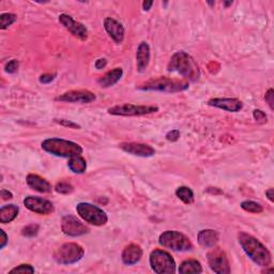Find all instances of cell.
<instances>
[{
	"label": "cell",
	"mask_w": 274,
	"mask_h": 274,
	"mask_svg": "<svg viewBox=\"0 0 274 274\" xmlns=\"http://www.w3.org/2000/svg\"><path fill=\"white\" fill-rule=\"evenodd\" d=\"M238 240L242 250L256 265L266 268L271 265V253L259 240L246 233H239Z\"/></svg>",
	"instance_id": "6da1fadb"
},
{
	"label": "cell",
	"mask_w": 274,
	"mask_h": 274,
	"mask_svg": "<svg viewBox=\"0 0 274 274\" xmlns=\"http://www.w3.org/2000/svg\"><path fill=\"white\" fill-rule=\"evenodd\" d=\"M167 69L170 72H177L183 77L195 81L200 76V71L195 60L187 52L180 50L177 51L168 63Z\"/></svg>",
	"instance_id": "7a4b0ae2"
},
{
	"label": "cell",
	"mask_w": 274,
	"mask_h": 274,
	"mask_svg": "<svg viewBox=\"0 0 274 274\" xmlns=\"http://www.w3.org/2000/svg\"><path fill=\"white\" fill-rule=\"evenodd\" d=\"M42 149L45 152L60 157H72L83 153L81 146L63 139H47L42 142Z\"/></svg>",
	"instance_id": "3957f363"
},
{
	"label": "cell",
	"mask_w": 274,
	"mask_h": 274,
	"mask_svg": "<svg viewBox=\"0 0 274 274\" xmlns=\"http://www.w3.org/2000/svg\"><path fill=\"white\" fill-rule=\"evenodd\" d=\"M188 88V83L184 80H177L167 77H157L146 81L140 87L145 91H160V92H180Z\"/></svg>",
	"instance_id": "277c9868"
},
{
	"label": "cell",
	"mask_w": 274,
	"mask_h": 274,
	"mask_svg": "<svg viewBox=\"0 0 274 274\" xmlns=\"http://www.w3.org/2000/svg\"><path fill=\"white\" fill-rule=\"evenodd\" d=\"M159 243L163 248L175 252H186L193 249V244L189 239L177 230L164 231L159 237Z\"/></svg>",
	"instance_id": "5b68a950"
},
{
	"label": "cell",
	"mask_w": 274,
	"mask_h": 274,
	"mask_svg": "<svg viewBox=\"0 0 274 274\" xmlns=\"http://www.w3.org/2000/svg\"><path fill=\"white\" fill-rule=\"evenodd\" d=\"M150 266L157 274H174L176 272V261L173 256L163 250H154L150 254Z\"/></svg>",
	"instance_id": "8992f818"
},
{
	"label": "cell",
	"mask_w": 274,
	"mask_h": 274,
	"mask_svg": "<svg viewBox=\"0 0 274 274\" xmlns=\"http://www.w3.org/2000/svg\"><path fill=\"white\" fill-rule=\"evenodd\" d=\"M85 251L77 243H65L54 253V259L60 265H73L83 259Z\"/></svg>",
	"instance_id": "52a82bcc"
},
{
	"label": "cell",
	"mask_w": 274,
	"mask_h": 274,
	"mask_svg": "<svg viewBox=\"0 0 274 274\" xmlns=\"http://www.w3.org/2000/svg\"><path fill=\"white\" fill-rule=\"evenodd\" d=\"M76 211L85 222L94 226H103L108 221L107 214L101 208L89 203H79L76 206Z\"/></svg>",
	"instance_id": "ba28073f"
},
{
	"label": "cell",
	"mask_w": 274,
	"mask_h": 274,
	"mask_svg": "<svg viewBox=\"0 0 274 274\" xmlns=\"http://www.w3.org/2000/svg\"><path fill=\"white\" fill-rule=\"evenodd\" d=\"M108 114L114 116H145L159 112L157 106L151 105H134V104H123L116 105L107 109Z\"/></svg>",
	"instance_id": "9c48e42d"
},
{
	"label": "cell",
	"mask_w": 274,
	"mask_h": 274,
	"mask_svg": "<svg viewBox=\"0 0 274 274\" xmlns=\"http://www.w3.org/2000/svg\"><path fill=\"white\" fill-rule=\"evenodd\" d=\"M208 265L213 272L217 274H227L230 272L229 260L226 253L221 248H211L207 254Z\"/></svg>",
	"instance_id": "30bf717a"
},
{
	"label": "cell",
	"mask_w": 274,
	"mask_h": 274,
	"mask_svg": "<svg viewBox=\"0 0 274 274\" xmlns=\"http://www.w3.org/2000/svg\"><path fill=\"white\" fill-rule=\"evenodd\" d=\"M62 233L69 237H79L88 234L89 228L73 215H66L61 222Z\"/></svg>",
	"instance_id": "8fae6325"
},
{
	"label": "cell",
	"mask_w": 274,
	"mask_h": 274,
	"mask_svg": "<svg viewBox=\"0 0 274 274\" xmlns=\"http://www.w3.org/2000/svg\"><path fill=\"white\" fill-rule=\"evenodd\" d=\"M24 206L38 214L42 215H48L55 211L54 205H52L49 200L37 197V196H28L24 199Z\"/></svg>",
	"instance_id": "7c38bea8"
},
{
	"label": "cell",
	"mask_w": 274,
	"mask_h": 274,
	"mask_svg": "<svg viewBox=\"0 0 274 274\" xmlns=\"http://www.w3.org/2000/svg\"><path fill=\"white\" fill-rule=\"evenodd\" d=\"M59 23L67 30H69L70 33L75 38L83 40V41L87 40L88 29L81 23L76 22L75 19H73L72 16H70L68 14H60L59 15Z\"/></svg>",
	"instance_id": "4fadbf2b"
},
{
	"label": "cell",
	"mask_w": 274,
	"mask_h": 274,
	"mask_svg": "<svg viewBox=\"0 0 274 274\" xmlns=\"http://www.w3.org/2000/svg\"><path fill=\"white\" fill-rule=\"evenodd\" d=\"M96 100V94L88 90H71L56 98V101L67 103L87 104Z\"/></svg>",
	"instance_id": "5bb4252c"
},
{
	"label": "cell",
	"mask_w": 274,
	"mask_h": 274,
	"mask_svg": "<svg viewBox=\"0 0 274 274\" xmlns=\"http://www.w3.org/2000/svg\"><path fill=\"white\" fill-rule=\"evenodd\" d=\"M120 148L129 154H133L136 156L149 157L155 154L154 148L147 144L141 143H122L119 145Z\"/></svg>",
	"instance_id": "9a60e30c"
},
{
	"label": "cell",
	"mask_w": 274,
	"mask_h": 274,
	"mask_svg": "<svg viewBox=\"0 0 274 274\" xmlns=\"http://www.w3.org/2000/svg\"><path fill=\"white\" fill-rule=\"evenodd\" d=\"M209 106L216 107L229 113H237L242 109L243 104L238 99L235 98H215L208 101Z\"/></svg>",
	"instance_id": "2e32d148"
},
{
	"label": "cell",
	"mask_w": 274,
	"mask_h": 274,
	"mask_svg": "<svg viewBox=\"0 0 274 274\" xmlns=\"http://www.w3.org/2000/svg\"><path fill=\"white\" fill-rule=\"evenodd\" d=\"M104 28L116 43H122L124 39V27L119 22L112 17H106L104 20Z\"/></svg>",
	"instance_id": "e0dca14e"
},
{
	"label": "cell",
	"mask_w": 274,
	"mask_h": 274,
	"mask_svg": "<svg viewBox=\"0 0 274 274\" xmlns=\"http://www.w3.org/2000/svg\"><path fill=\"white\" fill-rule=\"evenodd\" d=\"M143 257V250L137 244H129L126 245L122 252L121 259L124 265L132 266L139 262Z\"/></svg>",
	"instance_id": "ac0fdd59"
},
{
	"label": "cell",
	"mask_w": 274,
	"mask_h": 274,
	"mask_svg": "<svg viewBox=\"0 0 274 274\" xmlns=\"http://www.w3.org/2000/svg\"><path fill=\"white\" fill-rule=\"evenodd\" d=\"M150 62V46L147 42H141L136 51V66L137 71L144 72Z\"/></svg>",
	"instance_id": "d6986e66"
},
{
	"label": "cell",
	"mask_w": 274,
	"mask_h": 274,
	"mask_svg": "<svg viewBox=\"0 0 274 274\" xmlns=\"http://www.w3.org/2000/svg\"><path fill=\"white\" fill-rule=\"evenodd\" d=\"M27 184L29 187H31L35 191L39 193H50L51 192V185L50 183L43 179L42 177L35 175V174H30L27 176Z\"/></svg>",
	"instance_id": "ffe728a7"
},
{
	"label": "cell",
	"mask_w": 274,
	"mask_h": 274,
	"mask_svg": "<svg viewBox=\"0 0 274 274\" xmlns=\"http://www.w3.org/2000/svg\"><path fill=\"white\" fill-rule=\"evenodd\" d=\"M198 243L204 249H211L218 242V234L213 229L200 230L197 236Z\"/></svg>",
	"instance_id": "44dd1931"
},
{
	"label": "cell",
	"mask_w": 274,
	"mask_h": 274,
	"mask_svg": "<svg viewBox=\"0 0 274 274\" xmlns=\"http://www.w3.org/2000/svg\"><path fill=\"white\" fill-rule=\"evenodd\" d=\"M123 71L121 68H115L114 70L107 72L102 77L99 78L98 84L102 88H109L117 84L122 77Z\"/></svg>",
	"instance_id": "7402d4cb"
},
{
	"label": "cell",
	"mask_w": 274,
	"mask_h": 274,
	"mask_svg": "<svg viewBox=\"0 0 274 274\" xmlns=\"http://www.w3.org/2000/svg\"><path fill=\"white\" fill-rule=\"evenodd\" d=\"M18 207L15 205H7L0 209V223H11L18 214Z\"/></svg>",
	"instance_id": "603a6c76"
},
{
	"label": "cell",
	"mask_w": 274,
	"mask_h": 274,
	"mask_svg": "<svg viewBox=\"0 0 274 274\" xmlns=\"http://www.w3.org/2000/svg\"><path fill=\"white\" fill-rule=\"evenodd\" d=\"M68 167L70 168V171L74 174H84L87 170V163L83 156L75 155L69 159Z\"/></svg>",
	"instance_id": "cb8c5ba5"
},
{
	"label": "cell",
	"mask_w": 274,
	"mask_h": 274,
	"mask_svg": "<svg viewBox=\"0 0 274 274\" xmlns=\"http://www.w3.org/2000/svg\"><path fill=\"white\" fill-rule=\"evenodd\" d=\"M203 267L200 262L195 259H188L183 261L179 267V273L188 274V273H202Z\"/></svg>",
	"instance_id": "d4e9b609"
},
{
	"label": "cell",
	"mask_w": 274,
	"mask_h": 274,
	"mask_svg": "<svg viewBox=\"0 0 274 274\" xmlns=\"http://www.w3.org/2000/svg\"><path fill=\"white\" fill-rule=\"evenodd\" d=\"M176 196L186 205H191L194 203V193L187 186H180L177 188Z\"/></svg>",
	"instance_id": "484cf974"
},
{
	"label": "cell",
	"mask_w": 274,
	"mask_h": 274,
	"mask_svg": "<svg viewBox=\"0 0 274 274\" xmlns=\"http://www.w3.org/2000/svg\"><path fill=\"white\" fill-rule=\"evenodd\" d=\"M241 208L243 209L244 211L250 212V213L258 214V213H261L263 211L262 206L256 202H253V200H245V202H242Z\"/></svg>",
	"instance_id": "4316f807"
},
{
	"label": "cell",
	"mask_w": 274,
	"mask_h": 274,
	"mask_svg": "<svg viewBox=\"0 0 274 274\" xmlns=\"http://www.w3.org/2000/svg\"><path fill=\"white\" fill-rule=\"evenodd\" d=\"M16 15L13 13H3L0 15V29H7L16 22Z\"/></svg>",
	"instance_id": "83f0119b"
},
{
	"label": "cell",
	"mask_w": 274,
	"mask_h": 274,
	"mask_svg": "<svg viewBox=\"0 0 274 274\" xmlns=\"http://www.w3.org/2000/svg\"><path fill=\"white\" fill-rule=\"evenodd\" d=\"M55 191L59 194H70L72 193L73 191H74V187H73L72 184H70L69 182H65V181H62V182H59L56 184L55 186Z\"/></svg>",
	"instance_id": "f1b7e54d"
},
{
	"label": "cell",
	"mask_w": 274,
	"mask_h": 274,
	"mask_svg": "<svg viewBox=\"0 0 274 274\" xmlns=\"http://www.w3.org/2000/svg\"><path fill=\"white\" fill-rule=\"evenodd\" d=\"M39 233V225L37 224H31L26 226L23 230H22V235L28 238H33L35 236H37Z\"/></svg>",
	"instance_id": "f546056e"
},
{
	"label": "cell",
	"mask_w": 274,
	"mask_h": 274,
	"mask_svg": "<svg viewBox=\"0 0 274 274\" xmlns=\"http://www.w3.org/2000/svg\"><path fill=\"white\" fill-rule=\"evenodd\" d=\"M10 273H35V268L31 265H19L13 268Z\"/></svg>",
	"instance_id": "4dcf8cb0"
},
{
	"label": "cell",
	"mask_w": 274,
	"mask_h": 274,
	"mask_svg": "<svg viewBox=\"0 0 274 274\" xmlns=\"http://www.w3.org/2000/svg\"><path fill=\"white\" fill-rule=\"evenodd\" d=\"M253 117L258 122V123H266L267 122V115L265 112H262L261 109H254L253 112Z\"/></svg>",
	"instance_id": "1f68e13d"
},
{
	"label": "cell",
	"mask_w": 274,
	"mask_h": 274,
	"mask_svg": "<svg viewBox=\"0 0 274 274\" xmlns=\"http://www.w3.org/2000/svg\"><path fill=\"white\" fill-rule=\"evenodd\" d=\"M19 67V63L16 59H13L11 61H9L6 65V72L10 73V74H13V73H16Z\"/></svg>",
	"instance_id": "d6a6232c"
},
{
	"label": "cell",
	"mask_w": 274,
	"mask_h": 274,
	"mask_svg": "<svg viewBox=\"0 0 274 274\" xmlns=\"http://www.w3.org/2000/svg\"><path fill=\"white\" fill-rule=\"evenodd\" d=\"M55 122L59 123L60 125H63V126H67V128H70V129H80V125L75 123V122H72V121H69V120H65V119H55Z\"/></svg>",
	"instance_id": "836d02e7"
},
{
	"label": "cell",
	"mask_w": 274,
	"mask_h": 274,
	"mask_svg": "<svg viewBox=\"0 0 274 274\" xmlns=\"http://www.w3.org/2000/svg\"><path fill=\"white\" fill-rule=\"evenodd\" d=\"M179 139H180V132L178 130H172L166 134V140L170 142H177Z\"/></svg>",
	"instance_id": "e575fe53"
},
{
	"label": "cell",
	"mask_w": 274,
	"mask_h": 274,
	"mask_svg": "<svg viewBox=\"0 0 274 274\" xmlns=\"http://www.w3.org/2000/svg\"><path fill=\"white\" fill-rule=\"evenodd\" d=\"M265 100L268 103L270 108L273 111L274 109V91H273V89L268 90V92L266 93V96H265Z\"/></svg>",
	"instance_id": "d590c367"
},
{
	"label": "cell",
	"mask_w": 274,
	"mask_h": 274,
	"mask_svg": "<svg viewBox=\"0 0 274 274\" xmlns=\"http://www.w3.org/2000/svg\"><path fill=\"white\" fill-rule=\"evenodd\" d=\"M55 77H56V74H43L40 76L39 80L41 84H49L55 79Z\"/></svg>",
	"instance_id": "8d00e7d4"
},
{
	"label": "cell",
	"mask_w": 274,
	"mask_h": 274,
	"mask_svg": "<svg viewBox=\"0 0 274 274\" xmlns=\"http://www.w3.org/2000/svg\"><path fill=\"white\" fill-rule=\"evenodd\" d=\"M106 65H107V60L105 58H100L96 61V63H94V67H96L98 70H101L106 67Z\"/></svg>",
	"instance_id": "74e56055"
},
{
	"label": "cell",
	"mask_w": 274,
	"mask_h": 274,
	"mask_svg": "<svg viewBox=\"0 0 274 274\" xmlns=\"http://www.w3.org/2000/svg\"><path fill=\"white\" fill-rule=\"evenodd\" d=\"M0 234H2V243H0V249H5L8 244V236L3 229H0Z\"/></svg>",
	"instance_id": "f35d334b"
},
{
	"label": "cell",
	"mask_w": 274,
	"mask_h": 274,
	"mask_svg": "<svg viewBox=\"0 0 274 274\" xmlns=\"http://www.w3.org/2000/svg\"><path fill=\"white\" fill-rule=\"evenodd\" d=\"M2 197H3L4 200H9V199H12L13 198V194L11 192H9L8 189L3 188L2 189Z\"/></svg>",
	"instance_id": "ab89813d"
},
{
	"label": "cell",
	"mask_w": 274,
	"mask_h": 274,
	"mask_svg": "<svg viewBox=\"0 0 274 274\" xmlns=\"http://www.w3.org/2000/svg\"><path fill=\"white\" fill-rule=\"evenodd\" d=\"M273 188L271 187V188H269V189H267V191H266V196L268 197V199L270 200V202L271 203H273L274 202V195H273Z\"/></svg>",
	"instance_id": "60d3db41"
},
{
	"label": "cell",
	"mask_w": 274,
	"mask_h": 274,
	"mask_svg": "<svg viewBox=\"0 0 274 274\" xmlns=\"http://www.w3.org/2000/svg\"><path fill=\"white\" fill-rule=\"evenodd\" d=\"M153 6V2H144L143 3V9L144 11H149L151 7Z\"/></svg>",
	"instance_id": "b9f144b4"
},
{
	"label": "cell",
	"mask_w": 274,
	"mask_h": 274,
	"mask_svg": "<svg viewBox=\"0 0 274 274\" xmlns=\"http://www.w3.org/2000/svg\"><path fill=\"white\" fill-rule=\"evenodd\" d=\"M224 5H225V7L231 6V5H233V2H229V3H224Z\"/></svg>",
	"instance_id": "7bdbcfd3"
}]
</instances>
